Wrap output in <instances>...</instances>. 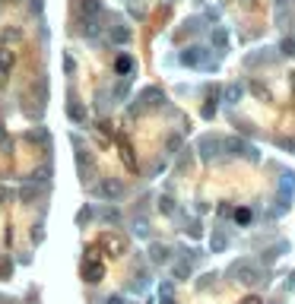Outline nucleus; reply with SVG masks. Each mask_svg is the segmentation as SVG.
Masks as SVG:
<instances>
[]
</instances>
